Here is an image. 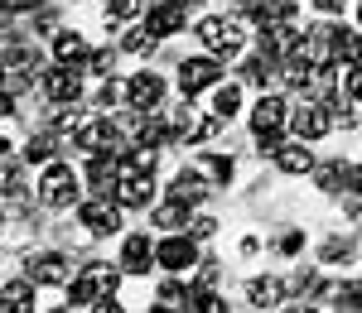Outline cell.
<instances>
[{"label":"cell","instance_id":"1","mask_svg":"<svg viewBox=\"0 0 362 313\" xmlns=\"http://www.w3.org/2000/svg\"><path fill=\"white\" fill-rule=\"evenodd\" d=\"M39 198L49 202V207H68V202L78 198V173L68 169V164H49L44 178H39Z\"/></svg>","mask_w":362,"mask_h":313},{"label":"cell","instance_id":"2","mask_svg":"<svg viewBox=\"0 0 362 313\" xmlns=\"http://www.w3.org/2000/svg\"><path fill=\"white\" fill-rule=\"evenodd\" d=\"M198 39H203L213 54L232 58L237 49H242V25H232V20H218V15H213V20H203V25H198Z\"/></svg>","mask_w":362,"mask_h":313},{"label":"cell","instance_id":"3","mask_svg":"<svg viewBox=\"0 0 362 313\" xmlns=\"http://www.w3.org/2000/svg\"><path fill=\"white\" fill-rule=\"evenodd\" d=\"M83 227L92 231V236H112V231H121V207H116L112 198L83 202Z\"/></svg>","mask_w":362,"mask_h":313},{"label":"cell","instance_id":"4","mask_svg":"<svg viewBox=\"0 0 362 313\" xmlns=\"http://www.w3.org/2000/svg\"><path fill=\"white\" fill-rule=\"evenodd\" d=\"M223 73H218V63L213 58H189L184 68H179V87H184V97H198V92H208V87L218 82Z\"/></svg>","mask_w":362,"mask_h":313},{"label":"cell","instance_id":"5","mask_svg":"<svg viewBox=\"0 0 362 313\" xmlns=\"http://www.w3.org/2000/svg\"><path fill=\"white\" fill-rule=\"evenodd\" d=\"M29 285H63L68 280V256L58 251H44V256H29Z\"/></svg>","mask_w":362,"mask_h":313},{"label":"cell","instance_id":"6","mask_svg":"<svg viewBox=\"0 0 362 313\" xmlns=\"http://www.w3.org/2000/svg\"><path fill=\"white\" fill-rule=\"evenodd\" d=\"M78 145H83L87 154H107V149L116 145V125H112V116L83 121V125H78Z\"/></svg>","mask_w":362,"mask_h":313},{"label":"cell","instance_id":"7","mask_svg":"<svg viewBox=\"0 0 362 313\" xmlns=\"http://www.w3.org/2000/svg\"><path fill=\"white\" fill-rule=\"evenodd\" d=\"M169 130H174V140H184V145H189V140H208V135H213V121L198 111V106H189V102H184Z\"/></svg>","mask_w":362,"mask_h":313},{"label":"cell","instance_id":"8","mask_svg":"<svg viewBox=\"0 0 362 313\" xmlns=\"http://www.w3.org/2000/svg\"><path fill=\"white\" fill-rule=\"evenodd\" d=\"M44 92L54 97L58 106H73V102L83 97V78H78V68H54V73L44 78Z\"/></svg>","mask_w":362,"mask_h":313},{"label":"cell","instance_id":"9","mask_svg":"<svg viewBox=\"0 0 362 313\" xmlns=\"http://www.w3.org/2000/svg\"><path fill=\"white\" fill-rule=\"evenodd\" d=\"M184 29V5H174V0H160L155 10H150V20H145V34L150 39H169V34H179Z\"/></svg>","mask_w":362,"mask_h":313},{"label":"cell","instance_id":"10","mask_svg":"<svg viewBox=\"0 0 362 313\" xmlns=\"http://www.w3.org/2000/svg\"><path fill=\"white\" fill-rule=\"evenodd\" d=\"M334 130V121H329V106H314V102H305L300 111H295V135L300 140H319V135H329Z\"/></svg>","mask_w":362,"mask_h":313},{"label":"cell","instance_id":"11","mask_svg":"<svg viewBox=\"0 0 362 313\" xmlns=\"http://www.w3.org/2000/svg\"><path fill=\"white\" fill-rule=\"evenodd\" d=\"M194 260H198V251L189 236H169V241L155 246V265H165V270H189Z\"/></svg>","mask_w":362,"mask_h":313},{"label":"cell","instance_id":"12","mask_svg":"<svg viewBox=\"0 0 362 313\" xmlns=\"http://www.w3.org/2000/svg\"><path fill=\"white\" fill-rule=\"evenodd\" d=\"M208 198V178L198 169H184L174 183H169V202H179V207H198V202Z\"/></svg>","mask_w":362,"mask_h":313},{"label":"cell","instance_id":"13","mask_svg":"<svg viewBox=\"0 0 362 313\" xmlns=\"http://www.w3.org/2000/svg\"><path fill=\"white\" fill-rule=\"evenodd\" d=\"M126 97H131V106H136V111L160 106V97H165V78H155V73H136V78L126 82Z\"/></svg>","mask_w":362,"mask_h":313},{"label":"cell","instance_id":"14","mask_svg":"<svg viewBox=\"0 0 362 313\" xmlns=\"http://www.w3.org/2000/svg\"><path fill=\"white\" fill-rule=\"evenodd\" d=\"M251 125H256V135H280V125H285V102H280V97H261L256 111H251Z\"/></svg>","mask_w":362,"mask_h":313},{"label":"cell","instance_id":"15","mask_svg":"<svg viewBox=\"0 0 362 313\" xmlns=\"http://www.w3.org/2000/svg\"><path fill=\"white\" fill-rule=\"evenodd\" d=\"M150 260H155V246H150V236H126V246H121V270L126 275H140V270H150Z\"/></svg>","mask_w":362,"mask_h":313},{"label":"cell","instance_id":"16","mask_svg":"<svg viewBox=\"0 0 362 313\" xmlns=\"http://www.w3.org/2000/svg\"><path fill=\"white\" fill-rule=\"evenodd\" d=\"M276 164H280L285 173H309V169H314V154H309V145H305V140L276 145Z\"/></svg>","mask_w":362,"mask_h":313},{"label":"cell","instance_id":"17","mask_svg":"<svg viewBox=\"0 0 362 313\" xmlns=\"http://www.w3.org/2000/svg\"><path fill=\"white\" fill-rule=\"evenodd\" d=\"M0 309L5 313H34V285L29 280H10L0 289Z\"/></svg>","mask_w":362,"mask_h":313},{"label":"cell","instance_id":"18","mask_svg":"<svg viewBox=\"0 0 362 313\" xmlns=\"http://www.w3.org/2000/svg\"><path fill=\"white\" fill-rule=\"evenodd\" d=\"M136 140H140V149H160V145L174 140V130H169V121L150 116V121H136Z\"/></svg>","mask_w":362,"mask_h":313},{"label":"cell","instance_id":"19","mask_svg":"<svg viewBox=\"0 0 362 313\" xmlns=\"http://www.w3.org/2000/svg\"><path fill=\"white\" fill-rule=\"evenodd\" d=\"M54 58H58V68H78L87 58V44H83V34H58V44H54Z\"/></svg>","mask_w":362,"mask_h":313},{"label":"cell","instance_id":"20","mask_svg":"<svg viewBox=\"0 0 362 313\" xmlns=\"http://www.w3.org/2000/svg\"><path fill=\"white\" fill-rule=\"evenodd\" d=\"M247 299L256 304V309H276L280 299H285V285H280V280H251Z\"/></svg>","mask_w":362,"mask_h":313},{"label":"cell","instance_id":"21","mask_svg":"<svg viewBox=\"0 0 362 313\" xmlns=\"http://www.w3.org/2000/svg\"><path fill=\"white\" fill-rule=\"evenodd\" d=\"M63 285H68V304H78V309H87V304L102 294V289L92 285V275H73V280H63Z\"/></svg>","mask_w":362,"mask_h":313},{"label":"cell","instance_id":"22","mask_svg":"<svg viewBox=\"0 0 362 313\" xmlns=\"http://www.w3.org/2000/svg\"><path fill=\"white\" fill-rule=\"evenodd\" d=\"M155 304H160V313H184L189 309V289L184 285H165L160 294H155Z\"/></svg>","mask_w":362,"mask_h":313},{"label":"cell","instance_id":"23","mask_svg":"<svg viewBox=\"0 0 362 313\" xmlns=\"http://www.w3.org/2000/svg\"><path fill=\"white\" fill-rule=\"evenodd\" d=\"M155 222H160L165 231L189 227V207H179V202H165V207H155Z\"/></svg>","mask_w":362,"mask_h":313},{"label":"cell","instance_id":"24","mask_svg":"<svg viewBox=\"0 0 362 313\" xmlns=\"http://www.w3.org/2000/svg\"><path fill=\"white\" fill-rule=\"evenodd\" d=\"M271 73H276V58H251L247 68H242V78H247V82H256V87H266V78H271Z\"/></svg>","mask_w":362,"mask_h":313},{"label":"cell","instance_id":"25","mask_svg":"<svg viewBox=\"0 0 362 313\" xmlns=\"http://www.w3.org/2000/svg\"><path fill=\"white\" fill-rule=\"evenodd\" d=\"M87 178L97 183V188H107L116 178V159H107V154H92V169H87Z\"/></svg>","mask_w":362,"mask_h":313},{"label":"cell","instance_id":"26","mask_svg":"<svg viewBox=\"0 0 362 313\" xmlns=\"http://www.w3.org/2000/svg\"><path fill=\"white\" fill-rule=\"evenodd\" d=\"M213 106H218V116H232L242 106V87H218L213 92Z\"/></svg>","mask_w":362,"mask_h":313},{"label":"cell","instance_id":"27","mask_svg":"<svg viewBox=\"0 0 362 313\" xmlns=\"http://www.w3.org/2000/svg\"><path fill=\"white\" fill-rule=\"evenodd\" d=\"M203 178H218V183H227V178H232V159H223V154H208V159H203Z\"/></svg>","mask_w":362,"mask_h":313},{"label":"cell","instance_id":"28","mask_svg":"<svg viewBox=\"0 0 362 313\" xmlns=\"http://www.w3.org/2000/svg\"><path fill=\"white\" fill-rule=\"evenodd\" d=\"M87 275H92V285H97V289H107V294H112V289L121 285V270H112V265H92Z\"/></svg>","mask_w":362,"mask_h":313},{"label":"cell","instance_id":"29","mask_svg":"<svg viewBox=\"0 0 362 313\" xmlns=\"http://www.w3.org/2000/svg\"><path fill=\"white\" fill-rule=\"evenodd\" d=\"M140 15V0H112L107 5V25H116V20H136Z\"/></svg>","mask_w":362,"mask_h":313},{"label":"cell","instance_id":"30","mask_svg":"<svg viewBox=\"0 0 362 313\" xmlns=\"http://www.w3.org/2000/svg\"><path fill=\"white\" fill-rule=\"evenodd\" d=\"M150 44H155V39H150V34H145V29H131V34H126V39H121V49H126V54H145V49H150Z\"/></svg>","mask_w":362,"mask_h":313},{"label":"cell","instance_id":"31","mask_svg":"<svg viewBox=\"0 0 362 313\" xmlns=\"http://www.w3.org/2000/svg\"><path fill=\"white\" fill-rule=\"evenodd\" d=\"M194 313H227V299H218V294L203 289V294L194 299Z\"/></svg>","mask_w":362,"mask_h":313},{"label":"cell","instance_id":"32","mask_svg":"<svg viewBox=\"0 0 362 313\" xmlns=\"http://www.w3.org/2000/svg\"><path fill=\"white\" fill-rule=\"evenodd\" d=\"M49 154H54V135H34L25 159H49Z\"/></svg>","mask_w":362,"mask_h":313},{"label":"cell","instance_id":"33","mask_svg":"<svg viewBox=\"0 0 362 313\" xmlns=\"http://www.w3.org/2000/svg\"><path fill=\"white\" fill-rule=\"evenodd\" d=\"M54 125H58V130H68V125L78 130V125H83V111H78V102H73V106H63V116H58Z\"/></svg>","mask_w":362,"mask_h":313},{"label":"cell","instance_id":"34","mask_svg":"<svg viewBox=\"0 0 362 313\" xmlns=\"http://www.w3.org/2000/svg\"><path fill=\"white\" fill-rule=\"evenodd\" d=\"M300 246H305V231H285L280 236V256H295Z\"/></svg>","mask_w":362,"mask_h":313},{"label":"cell","instance_id":"35","mask_svg":"<svg viewBox=\"0 0 362 313\" xmlns=\"http://www.w3.org/2000/svg\"><path fill=\"white\" fill-rule=\"evenodd\" d=\"M87 313H126V309H121L116 299H92V304H87Z\"/></svg>","mask_w":362,"mask_h":313},{"label":"cell","instance_id":"36","mask_svg":"<svg viewBox=\"0 0 362 313\" xmlns=\"http://www.w3.org/2000/svg\"><path fill=\"white\" fill-rule=\"evenodd\" d=\"M213 231H218V222H213V217H198V222H194V236H198V241H208Z\"/></svg>","mask_w":362,"mask_h":313},{"label":"cell","instance_id":"37","mask_svg":"<svg viewBox=\"0 0 362 313\" xmlns=\"http://www.w3.org/2000/svg\"><path fill=\"white\" fill-rule=\"evenodd\" d=\"M5 5H10V10H39L44 0H5Z\"/></svg>","mask_w":362,"mask_h":313},{"label":"cell","instance_id":"38","mask_svg":"<svg viewBox=\"0 0 362 313\" xmlns=\"http://www.w3.org/2000/svg\"><path fill=\"white\" fill-rule=\"evenodd\" d=\"M314 5H319V10H334V15H338V10H343L348 0H314Z\"/></svg>","mask_w":362,"mask_h":313},{"label":"cell","instance_id":"39","mask_svg":"<svg viewBox=\"0 0 362 313\" xmlns=\"http://www.w3.org/2000/svg\"><path fill=\"white\" fill-rule=\"evenodd\" d=\"M0 116H10V97L5 92H0Z\"/></svg>","mask_w":362,"mask_h":313},{"label":"cell","instance_id":"40","mask_svg":"<svg viewBox=\"0 0 362 313\" xmlns=\"http://www.w3.org/2000/svg\"><path fill=\"white\" fill-rule=\"evenodd\" d=\"M5 149H10V140H5V135H0V154H5Z\"/></svg>","mask_w":362,"mask_h":313},{"label":"cell","instance_id":"41","mask_svg":"<svg viewBox=\"0 0 362 313\" xmlns=\"http://www.w3.org/2000/svg\"><path fill=\"white\" fill-rule=\"evenodd\" d=\"M174 5H198V0H174Z\"/></svg>","mask_w":362,"mask_h":313},{"label":"cell","instance_id":"42","mask_svg":"<svg viewBox=\"0 0 362 313\" xmlns=\"http://www.w3.org/2000/svg\"><path fill=\"white\" fill-rule=\"evenodd\" d=\"M290 313H314V309H290Z\"/></svg>","mask_w":362,"mask_h":313},{"label":"cell","instance_id":"43","mask_svg":"<svg viewBox=\"0 0 362 313\" xmlns=\"http://www.w3.org/2000/svg\"><path fill=\"white\" fill-rule=\"evenodd\" d=\"M0 82H5V63H0Z\"/></svg>","mask_w":362,"mask_h":313},{"label":"cell","instance_id":"44","mask_svg":"<svg viewBox=\"0 0 362 313\" xmlns=\"http://www.w3.org/2000/svg\"><path fill=\"white\" fill-rule=\"evenodd\" d=\"M0 217H5V207H0Z\"/></svg>","mask_w":362,"mask_h":313},{"label":"cell","instance_id":"45","mask_svg":"<svg viewBox=\"0 0 362 313\" xmlns=\"http://www.w3.org/2000/svg\"><path fill=\"white\" fill-rule=\"evenodd\" d=\"M237 5H247V0H237Z\"/></svg>","mask_w":362,"mask_h":313}]
</instances>
